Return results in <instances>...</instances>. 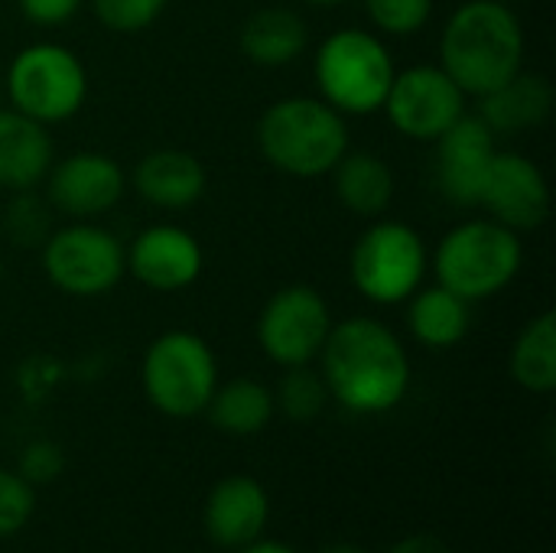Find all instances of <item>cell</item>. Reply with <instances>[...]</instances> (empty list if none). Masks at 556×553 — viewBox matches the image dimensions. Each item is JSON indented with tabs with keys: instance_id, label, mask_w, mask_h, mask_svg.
Wrapping results in <instances>:
<instances>
[{
	"instance_id": "obj_15",
	"label": "cell",
	"mask_w": 556,
	"mask_h": 553,
	"mask_svg": "<svg viewBox=\"0 0 556 553\" xmlns=\"http://www.w3.org/2000/svg\"><path fill=\"white\" fill-rule=\"evenodd\" d=\"M433 183L437 192L459 209H479V196L498 153L495 130L479 114H463L437 143Z\"/></svg>"
},
{
	"instance_id": "obj_8",
	"label": "cell",
	"mask_w": 556,
	"mask_h": 553,
	"mask_svg": "<svg viewBox=\"0 0 556 553\" xmlns=\"http://www.w3.org/2000/svg\"><path fill=\"white\" fill-rule=\"evenodd\" d=\"M140 388L163 417H199L218 388V359L199 332L166 329L140 359Z\"/></svg>"
},
{
	"instance_id": "obj_5",
	"label": "cell",
	"mask_w": 556,
	"mask_h": 553,
	"mask_svg": "<svg viewBox=\"0 0 556 553\" xmlns=\"http://www.w3.org/2000/svg\"><path fill=\"white\" fill-rule=\"evenodd\" d=\"M394 72L391 46L368 26L332 29L313 52L316 95L342 117L378 114Z\"/></svg>"
},
{
	"instance_id": "obj_33",
	"label": "cell",
	"mask_w": 556,
	"mask_h": 553,
	"mask_svg": "<svg viewBox=\"0 0 556 553\" xmlns=\"http://www.w3.org/2000/svg\"><path fill=\"white\" fill-rule=\"evenodd\" d=\"M238 553H296L293 548H287V544H280V541H254V544H248V548H241Z\"/></svg>"
},
{
	"instance_id": "obj_27",
	"label": "cell",
	"mask_w": 556,
	"mask_h": 553,
	"mask_svg": "<svg viewBox=\"0 0 556 553\" xmlns=\"http://www.w3.org/2000/svg\"><path fill=\"white\" fill-rule=\"evenodd\" d=\"M368 29L384 39H410L427 29L433 20L437 0H362Z\"/></svg>"
},
{
	"instance_id": "obj_9",
	"label": "cell",
	"mask_w": 556,
	"mask_h": 553,
	"mask_svg": "<svg viewBox=\"0 0 556 553\" xmlns=\"http://www.w3.org/2000/svg\"><path fill=\"white\" fill-rule=\"evenodd\" d=\"M46 280L75 300H98L127 277L124 241L101 222H65L39 248Z\"/></svg>"
},
{
	"instance_id": "obj_19",
	"label": "cell",
	"mask_w": 556,
	"mask_h": 553,
	"mask_svg": "<svg viewBox=\"0 0 556 553\" xmlns=\"http://www.w3.org/2000/svg\"><path fill=\"white\" fill-rule=\"evenodd\" d=\"M238 46H241V55L251 65L283 68V65L296 62L306 52V46H309V26H306L303 13H296L293 7L270 3V7L254 10L241 23Z\"/></svg>"
},
{
	"instance_id": "obj_23",
	"label": "cell",
	"mask_w": 556,
	"mask_h": 553,
	"mask_svg": "<svg viewBox=\"0 0 556 553\" xmlns=\"http://www.w3.org/2000/svg\"><path fill=\"white\" fill-rule=\"evenodd\" d=\"M205 414L228 437H254L274 420L277 404H274V391L264 381L231 378L215 388Z\"/></svg>"
},
{
	"instance_id": "obj_36",
	"label": "cell",
	"mask_w": 556,
	"mask_h": 553,
	"mask_svg": "<svg viewBox=\"0 0 556 553\" xmlns=\"http://www.w3.org/2000/svg\"><path fill=\"white\" fill-rule=\"evenodd\" d=\"M3 274H7V264H3V257H0V284H3Z\"/></svg>"
},
{
	"instance_id": "obj_3",
	"label": "cell",
	"mask_w": 556,
	"mask_h": 553,
	"mask_svg": "<svg viewBox=\"0 0 556 553\" xmlns=\"http://www.w3.org/2000/svg\"><path fill=\"white\" fill-rule=\"evenodd\" d=\"M254 140L264 163L293 179L329 176L352 150L349 117L319 95H287L267 104L257 117Z\"/></svg>"
},
{
	"instance_id": "obj_12",
	"label": "cell",
	"mask_w": 556,
	"mask_h": 553,
	"mask_svg": "<svg viewBox=\"0 0 556 553\" xmlns=\"http://www.w3.org/2000/svg\"><path fill=\"white\" fill-rule=\"evenodd\" d=\"M42 196L65 222H98L127 196V173L111 153L75 150L52 160Z\"/></svg>"
},
{
	"instance_id": "obj_21",
	"label": "cell",
	"mask_w": 556,
	"mask_h": 553,
	"mask_svg": "<svg viewBox=\"0 0 556 553\" xmlns=\"http://www.w3.org/2000/svg\"><path fill=\"white\" fill-rule=\"evenodd\" d=\"M329 176H332V192H336L339 205L368 222L381 218L397 196L394 169L375 150H349L332 166Z\"/></svg>"
},
{
	"instance_id": "obj_31",
	"label": "cell",
	"mask_w": 556,
	"mask_h": 553,
	"mask_svg": "<svg viewBox=\"0 0 556 553\" xmlns=\"http://www.w3.org/2000/svg\"><path fill=\"white\" fill-rule=\"evenodd\" d=\"M16 7L29 26L55 29V26L72 23L78 16V10L85 7V0H16Z\"/></svg>"
},
{
	"instance_id": "obj_29",
	"label": "cell",
	"mask_w": 556,
	"mask_h": 553,
	"mask_svg": "<svg viewBox=\"0 0 556 553\" xmlns=\"http://www.w3.org/2000/svg\"><path fill=\"white\" fill-rule=\"evenodd\" d=\"M36 512V489L10 469H0V541L20 535Z\"/></svg>"
},
{
	"instance_id": "obj_11",
	"label": "cell",
	"mask_w": 556,
	"mask_h": 553,
	"mask_svg": "<svg viewBox=\"0 0 556 553\" xmlns=\"http://www.w3.org/2000/svg\"><path fill=\"white\" fill-rule=\"evenodd\" d=\"M381 114L404 140L437 143L463 114H469V95L440 68V62H417L394 72Z\"/></svg>"
},
{
	"instance_id": "obj_34",
	"label": "cell",
	"mask_w": 556,
	"mask_h": 553,
	"mask_svg": "<svg viewBox=\"0 0 556 553\" xmlns=\"http://www.w3.org/2000/svg\"><path fill=\"white\" fill-rule=\"evenodd\" d=\"M319 553H368L365 548H355V544H329V548H323Z\"/></svg>"
},
{
	"instance_id": "obj_18",
	"label": "cell",
	"mask_w": 556,
	"mask_h": 553,
	"mask_svg": "<svg viewBox=\"0 0 556 553\" xmlns=\"http://www.w3.org/2000/svg\"><path fill=\"white\" fill-rule=\"evenodd\" d=\"M52 160L55 143L49 127L13 108H0V189H39Z\"/></svg>"
},
{
	"instance_id": "obj_6",
	"label": "cell",
	"mask_w": 556,
	"mask_h": 553,
	"mask_svg": "<svg viewBox=\"0 0 556 553\" xmlns=\"http://www.w3.org/2000/svg\"><path fill=\"white\" fill-rule=\"evenodd\" d=\"M3 88L10 108L52 127L81 114L91 78L81 55L55 39H36L16 49L7 62Z\"/></svg>"
},
{
	"instance_id": "obj_17",
	"label": "cell",
	"mask_w": 556,
	"mask_h": 553,
	"mask_svg": "<svg viewBox=\"0 0 556 553\" xmlns=\"http://www.w3.org/2000/svg\"><path fill=\"white\" fill-rule=\"evenodd\" d=\"M202 521L215 548L241 551L264 535L270 521V495L254 476H228L208 492Z\"/></svg>"
},
{
	"instance_id": "obj_26",
	"label": "cell",
	"mask_w": 556,
	"mask_h": 553,
	"mask_svg": "<svg viewBox=\"0 0 556 553\" xmlns=\"http://www.w3.org/2000/svg\"><path fill=\"white\" fill-rule=\"evenodd\" d=\"M274 404L293 424L316 420L326 411V404H329V391H326L323 375L313 365L283 368V378H280V385L274 391Z\"/></svg>"
},
{
	"instance_id": "obj_20",
	"label": "cell",
	"mask_w": 556,
	"mask_h": 553,
	"mask_svg": "<svg viewBox=\"0 0 556 553\" xmlns=\"http://www.w3.org/2000/svg\"><path fill=\"white\" fill-rule=\"evenodd\" d=\"M554 111V85L547 75L521 68L502 88L479 98V117L495 130V137H511L541 127Z\"/></svg>"
},
{
	"instance_id": "obj_1",
	"label": "cell",
	"mask_w": 556,
	"mask_h": 553,
	"mask_svg": "<svg viewBox=\"0 0 556 553\" xmlns=\"http://www.w3.org/2000/svg\"><path fill=\"white\" fill-rule=\"evenodd\" d=\"M316 362L329 401L358 417L401 407L414 378L407 345L375 316H349L332 323Z\"/></svg>"
},
{
	"instance_id": "obj_14",
	"label": "cell",
	"mask_w": 556,
	"mask_h": 553,
	"mask_svg": "<svg viewBox=\"0 0 556 553\" xmlns=\"http://www.w3.org/2000/svg\"><path fill=\"white\" fill-rule=\"evenodd\" d=\"M479 209L518 235L534 231L551 215V183L531 156L498 147L479 196Z\"/></svg>"
},
{
	"instance_id": "obj_10",
	"label": "cell",
	"mask_w": 556,
	"mask_h": 553,
	"mask_svg": "<svg viewBox=\"0 0 556 553\" xmlns=\"http://www.w3.org/2000/svg\"><path fill=\"white\" fill-rule=\"evenodd\" d=\"M332 306L313 284H287L257 313V349L277 368L313 365L332 329Z\"/></svg>"
},
{
	"instance_id": "obj_37",
	"label": "cell",
	"mask_w": 556,
	"mask_h": 553,
	"mask_svg": "<svg viewBox=\"0 0 556 553\" xmlns=\"http://www.w3.org/2000/svg\"><path fill=\"white\" fill-rule=\"evenodd\" d=\"M495 3H515V0H495Z\"/></svg>"
},
{
	"instance_id": "obj_7",
	"label": "cell",
	"mask_w": 556,
	"mask_h": 553,
	"mask_svg": "<svg viewBox=\"0 0 556 553\" xmlns=\"http://www.w3.org/2000/svg\"><path fill=\"white\" fill-rule=\"evenodd\" d=\"M430 274V248L424 235L401 218H371L349 251V280L362 300L375 306L407 303Z\"/></svg>"
},
{
	"instance_id": "obj_35",
	"label": "cell",
	"mask_w": 556,
	"mask_h": 553,
	"mask_svg": "<svg viewBox=\"0 0 556 553\" xmlns=\"http://www.w3.org/2000/svg\"><path fill=\"white\" fill-rule=\"evenodd\" d=\"M300 3H306V7H342L349 0H300Z\"/></svg>"
},
{
	"instance_id": "obj_4",
	"label": "cell",
	"mask_w": 556,
	"mask_h": 553,
	"mask_svg": "<svg viewBox=\"0 0 556 553\" xmlns=\"http://www.w3.org/2000/svg\"><path fill=\"white\" fill-rule=\"evenodd\" d=\"M525 264V241L489 215L463 218L430 251L433 284L469 303H485L505 293Z\"/></svg>"
},
{
	"instance_id": "obj_22",
	"label": "cell",
	"mask_w": 556,
	"mask_h": 553,
	"mask_svg": "<svg viewBox=\"0 0 556 553\" xmlns=\"http://www.w3.org/2000/svg\"><path fill=\"white\" fill-rule=\"evenodd\" d=\"M407 332L424 349H456L472 332V303L440 284H424L407 300Z\"/></svg>"
},
{
	"instance_id": "obj_25",
	"label": "cell",
	"mask_w": 556,
	"mask_h": 553,
	"mask_svg": "<svg viewBox=\"0 0 556 553\" xmlns=\"http://www.w3.org/2000/svg\"><path fill=\"white\" fill-rule=\"evenodd\" d=\"M52 228H55V212L46 202V196H39L36 189L10 192V199L0 212V235L13 248L39 251Z\"/></svg>"
},
{
	"instance_id": "obj_28",
	"label": "cell",
	"mask_w": 556,
	"mask_h": 553,
	"mask_svg": "<svg viewBox=\"0 0 556 553\" xmlns=\"http://www.w3.org/2000/svg\"><path fill=\"white\" fill-rule=\"evenodd\" d=\"M94 20L114 36L147 33L169 7V0H88Z\"/></svg>"
},
{
	"instance_id": "obj_2",
	"label": "cell",
	"mask_w": 556,
	"mask_h": 553,
	"mask_svg": "<svg viewBox=\"0 0 556 553\" xmlns=\"http://www.w3.org/2000/svg\"><path fill=\"white\" fill-rule=\"evenodd\" d=\"M440 68L469 95L485 98L525 68V26L511 3L466 0L440 29Z\"/></svg>"
},
{
	"instance_id": "obj_13",
	"label": "cell",
	"mask_w": 556,
	"mask_h": 553,
	"mask_svg": "<svg viewBox=\"0 0 556 553\" xmlns=\"http://www.w3.org/2000/svg\"><path fill=\"white\" fill-rule=\"evenodd\" d=\"M124 261L127 274L150 293H182L205 271V251L199 238L176 222L140 228L130 244H124Z\"/></svg>"
},
{
	"instance_id": "obj_30",
	"label": "cell",
	"mask_w": 556,
	"mask_h": 553,
	"mask_svg": "<svg viewBox=\"0 0 556 553\" xmlns=\"http://www.w3.org/2000/svg\"><path fill=\"white\" fill-rule=\"evenodd\" d=\"M65 469V456L55 443L49 440H33L23 453H20V476L36 489V486H49L52 479H59V473Z\"/></svg>"
},
{
	"instance_id": "obj_24",
	"label": "cell",
	"mask_w": 556,
	"mask_h": 553,
	"mask_svg": "<svg viewBox=\"0 0 556 553\" xmlns=\"http://www.w3.org/2000/svg\"><path fill=\"white\" fill-rule=\"evenodd\" d=\"M511 378L518 388L531 394H554L556 391V316L554 310L538 313L525 323L511 345L508 359Z\"/></svg>"
},
{
	"instance_id": "obj_32",
	"label": "cell",
	"mask_w": 556,
	"mask_h": 553,
	"mask_svg": "<svg viewBox=\"0 0 556 553\" xmlns=\"http://www.w3.org/2000/svg\"><path fill=\"white\" fill-rule=\"evenodd\" d=\"M388 553H453L440 538H433V535H410V538H404V541H397L394 548Z\"/></svg>"
},
{
	"instance_id": "obj_16",
	"label": "cell",
	"mask_w": 556,
	"mask_h": 553,
	"mask_svg": "<svg viewBox=\"0 0 556 553\" xmlns=\"http://www.w3.org/2000/svg\"><path fill=\"white\" fill-rule=\"evenodd\" d=\"M127 189H134L147 205L160 212H186L202 202L208 189L205 163L182 147H160L143 153L127 173Z\"/></svg>"
}]
</instances>
